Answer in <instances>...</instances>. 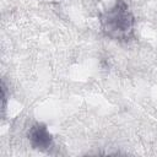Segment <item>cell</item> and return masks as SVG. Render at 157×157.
Listing matches in <instances>:
<instances>
[{"label": "cell", "instance_id": "2", "mask_svg": "<svg viewBox=\"0 0 157 157\" xmlns=\"http://www.w3.org/2000/svg\"><path fill=\"white\" fill-rule=\"evenodd\" d=\"M29 139L36 148H48L52 144V137L43 125H36L31 130Z\"/></svg>", "mask_w": 157, "mask_h": 157}, {"label": "cell", "instance_id": "1", "mask_svg": "<svg viewBox=\"0 0 157 157\" xmlns=\"http://www.w3.org/2000/svg\"><path fill=\"white\" fill-rule=\"evenodd\" d=\"M102 23L105 32L113 37L126 36L132 28V17L130 16L126 6L121 1H117L108 9L102 17Z\"/></svg>", "mask_w": 157, "mask_h": 157}]
</instances>
